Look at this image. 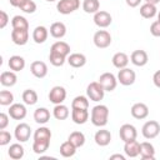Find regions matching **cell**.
Here are the masks:
<instances>
[{"mask_svg":"<svg viewBox=\"0 0 160 160\" xmlns=\"http://www.w3.org/2000/svg\"><path fill=\"white\" fill-rule=\"evenodd\" d=\"M48 36H49V30H48L45 26H42V25L36 26V28L34 29V31H32V40H34L36 44H42V42H45L46 39H48Z\"/></svg>","mask_w":160,"mask_h":160,"instance_id":"22","label":"cell"},{"mask_svg":"<svg viewBox=\"0 0 160 160\" xmlns=\"http://www.w3.org/2000/svg\"><path fill=\"white\" fill-rule=\"evenodd\" d=\"M145 2H149V4H154V5H156L158 2H160V0H145Z\"/></svg>","mask_w":160,"mask_h":160,"instance_id":"51","label":"cell"},{"mask_svg":"<svg viewBox=\"0 0 160 160\" xmlns=\"http://www.w3.org/2000/svg\"><path fill=\"white\" fill-rule=\"evenodd\" d=\"M92 40H94V44L96 48L105 49V48L110 46V44H111V35L106 30H98L94 34Z\"/></svg>","mask_w":160,"mask_h":160,"instance_id":"5","label":"cell"},{"mask_svg":"<svg viewBox=\"0 0 160 160\" xmlns=\"http://www.w3.org/2000/svg\"><path fill=\"white\" fill-rule=\"evenodd\" d=\"M11 26L12 29H29V22L24 16L15 15L11 19Z\"/></svg>","mask_w":160,"mask_h":160,"instance_id":"39","label":"cell"},{"mask_svg":"<svg viewBox=\"0 0 160 160\" xmlns=\"http://www.w3.org/2000/svg\"><path fill=\"white\" fill-rule=\"evenodd\" d=\"M50 146V141H46V140H34L32 142V150L35 154H44Z\"/></svg>","mask_w":160,"mask_h":160,"instance_id":"38","label":"cell"},{"mask_svg":"<svg viewBox=\"0 0 160 160\" xmlns=\"http://www.w3.org/2000/svg\"><path fill=\"white\" fill-rule=\"evenodd\" d=\"M130 112H131L132 118H135L138 120H142L149 115V108L144 102H136L131 106Z\"/></svg>","mask_w":160,"mask_h":160,"instance_id":"15","label":"cell"},{"mask_svg":"<svg viewBox=\"0 0 160 160\" xmlns=\"http://www.w3.org/2000/svg\"><path fill=\"white\" fill-rule=\"evenodd\" d=\"M30 135H31V128L30 125H28L26 122H20L15 126V130H14V136L18 141L20 142H25L30 139Z\"/></svg>","mask_w":160,"mask_h":160,"instance_id":"8","label":"cell"},{"mask_svg":"<svg viewBox=\"0 0 160 160\" xmlns=\"http://www.w3.org/2000/svg\"><path fill=\"white\" fill-rule=\"evenodd\" d=\"M90 120L92 122V125L98 126V128H102L108 124L109 120V109L106 105H95L91 110V115H90Z\"/></svg>","mask_w":160,"mask_h":160,"instance_id":"1","label":"cell"},{"mask_svg":"<svg viewBox=\"0 0 160 160\" xmlns=\"http://www.w3.org/2000/svg\"><path fill=\"white\" fill-rule=\"evenodd\" d=\"M124 152L128 158H136L140 155V142L135 140L126 141L124 145Z\"/></svg>","mask_w":160,"mask_h":160,"instance_id":"18","label":"cell"},{"mask_svg":"<svg viewBox=\"0 0 160 160\" xmlns=\"http://www.w3.org/2000/svg\"><path fill=\"white\" fill-rule=\"evenodd\" d=\"M156 14H158V9H156V5L154 4L145 2L140 6V15L144 19H152Z\"/></svg>","mask_w":160,"mask_h":160,"instance_id":"27","label":"cell"},{"mask_svg":"<svg viewBox=\"0 0 160 160\" xmlns=\"http://www.w3.org/2000/svg\"><path fill=\"white\" fill-rule=\"evenodd\" d=\"M10 140H11V134L6 130H1L0 131V145L5 146L10 142Z\"/></svg>","mask_w":160,"mask_h":160,"instance_id":"43","label":"cell"},{"mask_svg":"<svg viewBox=\"0 0 160 160\" xmlns=\"http://www.w3.org/2000/svg\"><path fill=\"white\" fill-rule=\"evenodd\" d=\"M52 115H54V118H55L56 120H65V119L69 118L70 111H69V109H68L66 105H64V104H58V105H55L54 109H52Z\"/></svg>","mask_w":160,"mask_h":160,"instance_id":"30","label":"cell"},{"mask_svg":"<svg viewBox=\"0 0 160 160\" xmlns=\"http://www.w3.org/2000/svg\"><path fill=\"white\" fill-rule=\"evenodd\" d=\"M51 52H56V54H60V55H64V56H69L70 55V45L65 41H56L51 45V49H50Z\"/></svg>","mask_w":160,"mask_h":160,"instance_id":"25","label":"cell"},{"mask_svg":"<svg viewBox=\"0 0 160 160\" xmlns=\"http://www.w3.org/2000/svg\"><path fill=\"white\" fill-rule=\"evenodd\" d=\"M30 71L35 78L42 79L48 75V65L44 61H40V60L32 61L31 65H30Z\"/></svg>","mask_w":160,"mask_h":160,"instance_id":"13","label":"cell"},{"mask_svg":"<svg viewBox=\"0 0 160 160\" xmlns=\"http://www.w3.org/2000/svg\"><path fill=\"white\" fill-rule=\"evenodd\" d=\"M34 120L38 124H46L50 120V111L46 108H38L34 111Z\"/></svg>","mask_w":160,"mask_h":160,"instance_id":"29","label":"cell"},{"mask_svg":"<svg viewBox=\"0 0 160 160\" xmlns=\"http://www.w3.org/2000/svg\"><path fill=\"white\" fill-rule=\"evenodd\" d=\"M89 98L84 95L75 96L71 101V109H89Z\"/></svg>","mask_w":160,"mask_h":160,"instance_id":"36","label":"cell"},{"mask_svg":"<svg viewBox=\"0 0 160 160\" xmlns=\"http://www.w3.org/2000/svg\"><path fill=\"white\" fill-rule=\"evenodd\" d=\"M50 35L55 39H61L66 35V26L64 22L61 21H56L52 22L50 26Z\"/></svg>","mask_w":160,"mask_h":160,"instance_id":"23","label":"cell"},{"mask_svg":"<svg viewBox=\"0 0 160 160\" xmlns=\"http://www.w3.org/2000/svg\"><path fill=\"white\" fill-rule=\"evenodd\" d=\"M34 140H46L50 141L51 140V131L49 128L46 126H40L39 129L35 130L34 132Z\"/></svg>","mask_w":160,"mask_h":160,"instance_id":"34","label":"cell"},{"mask_svg":"<svg viewBox=\"0 0 160 160\" xmlns=\"http://www.w3.org/2000/svg\"><path fill=\"white\" fill-rule=\"evenodd\" d=\"M152 82H154V85L156 88L160 89V70H158V71L154 72V75H152Z\"/></svg>","mask_w":160,"mask_h":160,"instance_id":"47","label":"cell"},{"mask_svg":"<svg viewBox=\"0 0 160 160\" xmlns=\"http://www.w3.org/2000/svg\"><path fill=\"white\" fill-rule=\"evenodd\" d=\"M65 99H66V90H65V88H62L60 85L54 86L49 92V100H50V102H52L55 105L62 104Z\"/></svg>","mask_w":160,"mask_h":160,"instance_id":"10","label":"cell"},{"mask_svg":"<svg viewBox=\"0 0 160 160\" xmlns=\"http://www.w3.org/2000/svg\"><path fill=\"white\" fill-rule=\"evenodd\" d=\"M111 61H112V65L116 69L120 70V69H124V68L128 66V64H129V56L125 52H116V54H114Z\"/></svg>","mask_w":160,"mask_h":160,"instance_id":"26","label":"cell"},{"mask_svg":"<svg viewBox=\"0 0 160 160\" xmlns=\"http://www.w3.org/2000/svg\"><path fill=\"white\" fill-rule=\"evenodd\" d=\"M68 140H70L76 148H81L85 144V135L81 131H72L69 135Z\"/></svg>","mask_w":160,"mask_h":160,"instance_id":"37","label":"cell"},{"mask_svg":"<svg viewBox=\"0 0 160 160\" xmlns=\"http://www.w3.org/2000/svg\"><path fill=\"white\" fill-rule=\"evenodd\" d=\"M140 156L142 160H154L155 159L154 145L149 141L140 142Z\"/></svg>","mask_w":160,"mask_h":160,"instance_id":"19","label":"cell"},{"mask_svg":"<svg viewBox=\"0 0 160 160\" xmlns=\"http://www.w3.org/2000/svg\"><path fill=\"white\" fill-rule=\"evenodd\" d=\"M11 40L16 45H25L29 40V29H12Z\"/></svg>","mask_w":160,"mask_h":160,"instance_id":"12","label":"cell"},{"mask_svg":"<svg viewBox=\"0 0 160 160\" xmlns=\"http://www.w3.org/2000/svg\"><path fill=\"white\" fill-rule=\"evenodd\" d=\"M9 68H10V70H12V71H21L24 68H25V60H24V58L22 56H20V55H12L10 59H9Z\"/></svg>","mask_w":160,"mask_h":160,"instance_id":"28","label":"cell"},{"mask_svg":"<svg viewBox=\"0 0 160 160\" xmlns=\"http://www.w3.org/2000/svg\"><path fill=\"white\" fill-rule=\"evenodd\" d=\"M8 22H9V15L4 10H1L0 11V29H4L8 25Z\"/></svg>","mask_w":160,"mask_h":160,"instance_id":"46","label":"cell"},{"mask_svg":"<svg viewBox=\"0 0 160 160\" xmlns=\"http://www.w3.org/2000/svg\"><path fill=\"white\" fill-rule=\"evenodd\" d=\"M136 79V74L134 70L129 69V68H124L120 69L118 72V82H120L124 86H130L135 82Z\"/></svg>","mask_w":160,"mask_h":160,"instance_id":"6","label":"cell"},{"mask_svg":"<svg viewBox=\"0 0 160 160\" xmlns=\"http://www.w3.org/2000/svg\"><path fill=\"white\" fill-rule=\"evenodd\" d=\"M86 95L91 101H100L104 99L105 90L99 81H92L86 88Z\"/></svg>","mask_w":160,"mask_h":160,"instance_id":"2","label":"cell"},{"mask_svg":"<svg viewBox=\"0 0 160 160\" xmlns=\"http://www.w3.org/2000/svg\"><path fill=\"white\" fill-rule=\"evenodd\" d=\"M18 81V76L15 74V71H2L1 75H0V82L2 86H14Z\"/></svg>","mask_w":160,"mask_h":160,"instance_id":"24","label":"cell"},{"mask_svg":"<svg viewBox=\"0 0 160 160\" xmlns=\"http://www.w3.org/2000/svg\"><path fill=\"white\" fill-rule=\"evenodd\" d=\"M111 21H112V18H111V15L108 11L99 10L98 12L94 14V22L99 28H102V29L108 28V26H110Z\"/></svg>","mask_w":160,"mask_h":160,"instance_id":"11","label":"cell"},{"mask_svg":"<svg viewBox=\"0 0 160 160\" xmlns=\"http://www.w3.org/2000/svg\"><path fill=\"white\" fill-rule=\"evenodd\" d=\"M9 116L10 115H8L5 112L0 114V130H5V128L9 125Z\"/></svg>","mask_w":160,"mask_h":160,"instance_id":"45","label":"cell"},{"mask_svg":"<svg viewBox=\"0 0 160 160\" xmlns=\"http://www.w3.org/2000/svg\"><path fill=\"white\" fill-rule=\"evenodd\" d=\"M71 119L78 125L85 124L89 120V111H88V109H72L71 110Z\"/></svg>","mask_w":160,"mask_h":160,"instance_id":"20","label":"cell"},{"mask_svg":"<svg viewBox=\"0 0 160 160\" xmlns=\"http://www.w3.org/2000/svg\"><path fill=\"white\" fill-rule=\"evenodd\" d=\"M46 1H49V2H52V1H56V0H46Z\"/></svg>","mask_w":160,"mask_h":160,"instance_id":"53","label":"cell"},{"mask_svg":"<svg viewBox=\"0 0 160 160\" xmlns=\"http://www.w3.org/2000/svg\"><path fill=\"white\" fill-rule=\"evenodd\" d=\"M141 134L145 139L148 140H151V139H155L159 134H160V124L155 120H149L146 121L144 125H142V129H141Z\"/></svg>","mask_w":160,"mask_h":160,"instance_id":"3","label":"cell"},{"mask_svg":"<svg viewBox=\"0 0 160 160\" xmlns=\"http://www.w3.org/2000/svg\"><path fill=\"white\" fill-rule=\"evenodd\" d=\"M24 154H25L24 148H22V145L19 144V142L10 145V148H9V150H8V155H9L12 160H19V159H21V158L24 156Z\"/></svg>","mask_w":160,"mask_h":160,"instance_id":"32","label":"cell"},{"mask_svg":"<svg viewBox=\"0 0 160 160\" xmlns=\"http://www.w3.org/2000/svg\"><path fill=\"white\" fill-rule=\"evenodd\" d=\"M19 9L22 10L24 12H26V14H32V12H35V10H36V4H35L32 0H26V1H24V2L19 6Z\"/></svg>","mask_w":160,"mask_h":160,"instance_id":"42","label":"cell"},{"mask_svg":"<svg viewBox=\"0 0 160 160\" xmlns=\"http://www.w3.org/2000/svg\"><path fill=\"white\" fill-rule=\"evenodd\" d=\"M94 140L99 146H108L111 141V132L106 129H100L95 132Z\"/></svg>","mask_w":160,"mask_h":160,"instance_id":"17","label":"cell"},{"mask_svg":"<svg viewBox=\"0 0 160 160\" xmlns=\"http://www.w3.org/2000/svg\"><path fill=\"white\" fill-rule=\"evenodd\" d=\"M98 81L101 84V86L104 88L105 91H114L116 85H118V78L112 72H104V74H101Z\"/></svg>","mask_w":160,"mask_h":160,"instance_id":"7","label":"cell"},{"mask_svg":"<svg viewBox=\"0 0 160 160\" xmlns=\"http://www.w3.org/2000/svg\"><path fill=\"white\" fill-rule=\"evenodd\" d=\"M100 9V1L99 0H84L82 1V10L86 14H95Z\"/></svg>","mask_w":160,"mask_h":160,"instance_id":"33","label":"cell"},{"mask_svg":"<svg viewBox=\"0 0 160 160\" xmlns=\"http://www.w3.org/2000/svg\"><path fill=\"white\" fill-rule=\"evenodd\" d=\"M119 136L120 139L126 142V141H130V140H135L136 136H138V131H136V128L131 124H124L120 126V130H119Z\"/></svg>","mask_w":160,"mask_h":160,"instance_id":"9","label":"cell"},{"mask_svg":"<svg viewBox=\"0 0 160 160\" xmlns=\"http://www.w3.org/2000/svg\"><path fill=\"white\" fill-rule=\"evenodd\" d=\"M22 101L26 105H35L38 102V92L32 89H26L22 92Z\"/></svg>","mask_w":160,"mask_h":160,"instance_id":"35","label":"cell"},{"mask_svg":"<svg viewBox=\"0 0 160 160\" xmlns=\"http://www.w3.org/2000/svg\"><path fill=\"white\" fill-rule=\"evenodd\" d=\"M10 1V5L11 6H14V8H19L24 1H26V0H9Z\"/></svg>","mask_w":160,"mask_h":160,"instance_id":"49","label":"cell"},{"mask_svg":"<svg viewBox=\"0 0 160 160\" xmlns=\"http://www.w3.org/2000/svg\"><path fill=\"white\" fill-rule=\"evenodd\" d=\"M79 8H80V0H59L56 4L58 11L62 15L71 14Z\"/></svg>","mask_w":160,"mask_h":160,"instance_id":"4","label":"cell"},{"mask_svg":"<svg viewBox=\"0 0 160 160\" xmlns=\"http://www.w3.org/2000/svg\"><path fill=\"white\" fill-rule=\"evenodd\" d=\"M158 20H159V21H160V11H159V12H158Z\"/></svg>","mask_w":160,"mask_h":160,"instance_id":"52","label":"cell"},{"mask_svg":"<svg viewBox=\"0 0 160 160\" xmlns=\"http://www.w3.org/2000/svg\"><path fill=\"white\" fill-rule=\"evenodd\" d=\"M66 59H68L66 56L56 54V52H51L50 51V54H49V60H50L51 65H54V66H62L65 64Z\"/></svg>","mask_w":160,"mask_h":160,"instance_id":"40","label":"cell"},{"mask_svg":"<svg viewBox=\"0 0 160 160\" xmlns=\"http://www.w3.org/2000/svg\"><path fill=\"white\" fill-rule=\"evenodd\" d=\"M150 32H151L152 36H156V38L160 36V21L159 20H155L150 25Z\"/></svg>","mask_w":160,"mask_h":160,"instance_id":"44","label":"cell"},{"mask_svg":"<svg viewBox=\"0 0 160 160\" xmlns=\"http://www.w3.org/2000/svg\"><path fill=\"white\" fill-rule=\"evenodd\" d=\"M76 149H78V148H76L70 140H66V141H64V142L60 145V154H61V156H64V158H71V156L75 155Z\"/></svg>","mask_w":160,"mask_h":160,"instance_id":"31","label":"cell"},{"mask_svg":"<svg viewBox=\"0 0 160 160\" xmlns=\"http://www.w3.org/2000/svg\"><path fill=\"white\" fill-rule=\"evenodd\" d=\"M125 1H126V4H128L130 8H136V6L140 5V2H141L142 0H125Z\"/></svg>","mask_w":160,"mask_h":160,"instance_id":"48","label":"cell"},{"mask_svg":"<svg viewBox=\"0 0 160 160\" xmlns=\"http://www.w3.org/2000/svg\"><path fill=\"white\" fill-rule=\"evenodd\" d=\"M12 101H14V95L11 91H9V90L0 91V105L8 106V105H11Z\"/></svg>","mask_w":160,"mask_h":160,"instance_id":"41","label":"cell"},{"mask_svg":"<svg viewBox=\"0 0 160 160\" xmlns=\"http://www.w3.org/2000/svg\"><path fill=\"white\" fill-rule=\"evenodd\" d=\"M130 60L135 66H145L149 61V56L145 50H135L131 52Z\"/></svg>","mask_w":160,"mask_h":160,"instance_id":"16","label":"cell"},{"mask_svg":"<svg viewBox=\"0 0 160 160\" xmlns=\"http://www.w3.org/2000/svg\"><path fill=\"white\" fill-rule=\"evenodd\" d=\"M26 112L28 111H26V108L24 104L15 102V104H11L9 108V115L14 120H22L26 116Z\"/></svg>","mask_w":160,"mask_h":160,"instance_id":"14","label":"cell"},{"mask_svg":"<svg viewBox=\"0 0 160 160\" xmlns=\"http://www.w3.org/2000/svg\"><path fill=\"white\" fill-rule=\"evenodd\" d=\"M114 159H119V160H125V156L121 155V154H114L110 156V160H114Z\"/></svg>","mask_w":160,"mask_h":160,"instance_id":"50","label":"cell"},{"mask_svg":"<svg viewBox=\"0 0 160 160\" xmlns=\"http://www.w3.org/2000/svg\"><path fill=\"white\" fill-rule=\"evenodd\" d=\"M66 61L69 62L70 66L78 69V68H82L86 64V56L84 54H80V52H72L68 56Z\"/></svg>","mask_w":160,"mask_h":160,"instance_id":"21","label":"cell"}]
</instances>
